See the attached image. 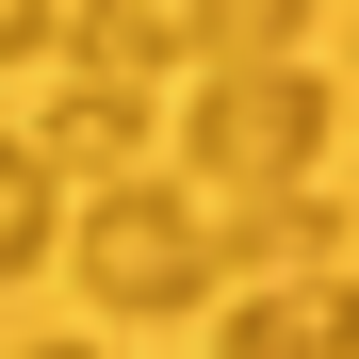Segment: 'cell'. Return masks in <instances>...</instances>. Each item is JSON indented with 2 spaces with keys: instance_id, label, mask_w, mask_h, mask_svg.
Here are the masks:
<instances>
[{
  "instance_id": "8992f818",
  "label": "cell",
  "mask_w": 359,
  "mask_h": 359,
  "mask_svg": "<svg viewBox=\"0 0 359 359\" xmlns=\"http://www.w3.org/2000/svg\"><path fill=\"white\" fill-rule=\"evenodd\" d=\"M327 0H196L180 49H212V66H294V33H311Z\"/></svg>"
},
{
  "instance_id": "277c9868",
  "label": "cell",
  "mask_w": 359,
  "mask_h": 359,
  "mask_svg": "<svg viewBox=\"0 0 359 359\" xmlns=\"http://www.w3.org/2000/svg\"><path fill=\"white\" fill-rule=\"evenodd\" d=\"M343 343H359L343 278H278V294H245V311L212 327V359H343Z\"/></svg>"
},
{
  "instance_id": "3957f363",
  "label": "cell",
  "mask_w": 359,
  "mask_h": 359,
  "mask_svg": "<svg viewBox=\"0 0 359 359\" xmlns=\"http://www.w3.org/2000/svg\"><path fill=\"white\" fill-rule=\"evenodd\" d=\"M17 147L49 163V196H66V180H98V196H114V180H131V147H147V98H131V82H66Z\"/></svg>"
},
{
  "instance_id": "6da1fadb",
  "label": "cell",
  "mask_w": 359,
  "mask_h": 359,
  "mask_svg": "<svg viewBox=\"0 0 359 359\" xmlns=\"http://www.w3.org/2000/svg\"><path fill=\"white\" fill-rule=\"evenodd\" d=\"M343 131V98L311 82V66H212V98H196V180H212V212L229 196H294L311 180V147Z\"/></svg>"
},
{
  "instance_id": "9c48e42d",
  "label": "cell",
  "mask_w": 359,
  "mask_h": 359,
  "mask_svg": "<svg viewBox=\"0 0 359 359\" xmlns=\"http://www.w3.org/2000/svg\"><path fill=\"white\" fill-rule=\"evenodd\" d=\"M33 359H98V343H33Z\"/></svg>"
},
{
  "instance_id": "5b68a950",
  "label": "cell",
  "mask_w": 359,
  "mask_h": 359,
  "mask_svg": "<svg viewBox=\"0 0 359 359\" xmlns=\"http://www.w3.org/2000/svg\"><path fill=\"white\" fill-rule=\"evenodd\" d=\"M49 33L82 49V82H131V98H147V66L180 49V17H147V0H49Z\"/></svg>"
},
{
  "instance_id": "52a82bcc",
  "label": "cell",
  "mask_w": 359,
  "mask_h": 359,
  "mask_svg": "<svg viewBox=\"0 0 359 359\" xmlns=\"http://www.w3.org/2000/svg\"><path fill=\"white\" fill-rule=\"evenodd\" d=\"M33 262H49V163L0 131V278H33Z\"/></svg>"
},
{
  "instance_id": "ba28073f",
  "label": "cell",
  "mask_w": 359,
  "mask_h": 359,
  "mask_svg": "<svg viewBox=\"0 0 359 359\" xmlns=\"http://www.w3.org/2000/svg\"><path fill=\"white\" fill-rule=\"evenodd\" d=\"M17 49H49V0H0V66H17Z\"/></svg>"
},
{
  "instance_id": "7a4b0ae2",
  "label": "cell",
  "mask_w": 359,
  "mask_h": 359,
  "mask_svg": "<svg viewBox=\"0 0 359 359\" xmlns=\"http://www.w3.org/2000/svg\"><path fill=\"white\" fill-rule=\"evenodd\" d=\"M82 294H98V311H196V294H212V229H196V196L114 180V196L82 212Z\"/></svg>"
}]
</instances>
